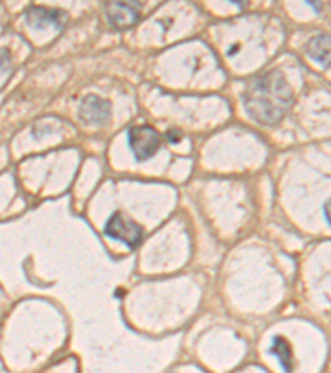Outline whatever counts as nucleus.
Wrapping results in <instances>:
<instances>
[{"label": "nucleus", "mask_w": 331, "mask_h": 373, "mask_svg": "<svg viewBox=\"0 0 331 373\" xmlns=\"http://www.w3.org/2000/svg\"><path fill=\"white\" fill-rule=\"evenodd\" d=\"M105 233L108 238L120 241L128 246L130 249H135L141 244L142 241V229L140 224H136L135 221L126 218L125 214L116 213L108 219V223L105 226Z\"/></svg>", "instance_id": "3"}, {"label": "nucleus", "mask_w": 331, "mask_h": 373, "mask_svg": "<svg viewBox=\"0 0 331 373\" xmlns=\"http://www.w3.org/2000/svg\"><path fill=\"white\" fill-rule=\"evenodd\" d=\"M111 115L108 100L88 95L80 105V118L88 125H105Z\"/></svg>", "instance_id": "6"}, {"label": "nucleus", "mask_w": 331, "mask_h": 373, "mask_svg": "<svg viewBox=\"0 0 331 373\" xmlns=\"http://www.w3.org/2000/svg\"><path fill=\"white\" fill-rule=\"evenodd\" d=\"M128 145L136 161H146L157 153L161 146V135L149 125L132 126L128 131Z\"/></svg>", "instance_id": "2"}, {"label": "nucleus", "mask_w": 331, "mask_h": 373, "mask_svg": "<svg viewBox=\"0 0 331 373\" xmlns=\"http://www.w3.org/2000/svg\"><path fill=\"white\" fill-rule=\"evenodd\" d=\"M292 103L293 90L278 70L257 75L243 90L246 112L263 126L277 125L288 113Z\"/></svg>", "instance_id": "1"}, {"label": "nucleus", "mask_w": 331, "mask_h": 373, "mask_svg": "<svg viewBox=\"0 0 331 373\" xmlns=\"http://www.w3.org/2000/svg\"><path fill=\"white\" fill-rule=\"evenodd\" d=\"M166 136H167V140L171 141V143H177V141L181 140V133H179V131H169V133H167Z\"/></svg>", "instance_id": "10"}, {"label": "nucleus", "mask_w": 331, "mask_h": 373, "mask_svg": "<svg viewBox=\"0 0 331 373\" xmlns=\"http://www.w3.org/2000/svg\"><path fill=\"white\" fill-rule=\"evenodd\" d=\"M307 55L315 62H318L322 67H331V35L318 33L308 40Z\"/></svg>", "instance_id": "7"}, {"label": "nucleus", "mask_w": 331, "mask_h": 373, "mask_svg": "<svg viewBox=\"0 0 331 373\" xmlns=\"http://www.w3.org/2000/svg\"><path fill=\"white\" fill-rule=\"evenodd\" d=\"M270 354L278 357L280 364H282L285 372L287 373L293 372V354L288 340H285L283 337H275L272 349H270Z\"/></svg>", "instance_id": "8"}, {"label": "nucleus", "mask_w": 331, "mask_h": 373, "mask_svg": "<svg viewBox=\"0 0 331 373\" xmlns=\"http://www.w3.org/2000/svg\"><path fill=\"white\" fill-rule=\"evenodd\" d=\"M27 22L30 27L45 30L48 27H53L55 30H62L65 27L68 15L63 10L58 9H47V7H38V5H32L27 10Z\"/></svg>", "instance_id": "5"}, {"label": "nucleus", "mask_w": 331, "mask_h": 373, "mask_svg": "<svg viewBox=\"0 0 331 373\" xmlns=\"http://www.w3.org/2000/svg\"><path fill=\"white\" fill-rule=\"evenodd\" d=\"M10 70V53L9 50L0 48V75Z\"/></svg>", "instance_id": "9"}, {"label": "nucleus", "mask_w": 331, "mask_h": 373, "mask_svg": "<svg viewBox=\"0 0 331 373\" xmlns=\"http://www.w3.org/2000/svg\"><path fill=\"white\" fill-rule=\"evenodd\" d=\"M325 218H327L328 224L331 226V199L328 201L327 204H325Z\"/></svg>", "instance_id": "11"}, {"label": "nucleus", "mask_w": 331, "mask_h": 373, "mask_svg": "<svg viewBox=\"0 0 331 373\" xmlns=\"http://www.w3.org/2000/svg\"><path fill=\"white\" fill-rule=\"evenodd\" d=\"M106 19L115 28L125 30L140 22L141 5L137 2H110L106 4Z\"/></svg>", "instance_id": "4"}]
</instances>
